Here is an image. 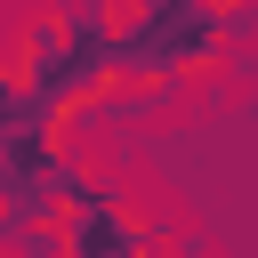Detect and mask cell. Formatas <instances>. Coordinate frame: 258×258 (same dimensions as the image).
Here are the masks:
<instances>
[{
	"mask_svg": "<svg viewBox=\"0 0 258 258\" xmlns=\"http://www.w3.org/2000/svg\"><path fill=\"white\" fill-rule=\"evenodd\" d=\"M113 32H121V0H40V8L16 24L8 64H16L64 121H81V113L121 81Z\"/></svg>",
	"mask_w": 258,
	"mask_h": 258,
	"instance_id": "1",
	"label": "cell"
},
{
	"mask_svg": "<svg viewBox=\"0 0 258 258\" xmlns=\"http://www.w3.org/2000/svg\"><path fill=\"white\" fill-rule=\"evenodd\" d=\"M113 64H121V81L194 89L202 73L234 64V16H226V0H121Z\"/></svg>",
	"mask_w": 258,
	"mask_h": 258,
	"instance_id": "2",
	"label": "cell"
},
{
	"mask_svg": "<svg viewBox=\"0 0 258 258\" xmlns=\"http://www.w3.org/2000/svg\"><path fill=\"white\" fill-rule=\"evenodd\" d=\"M56 242L64 258H137L153 242H177V218L161 202H137L113 169H89L81 194L56 210Z\"/></svg>",
	"mask_w": 258,
	"mask_h": 258,
	"instance_id": "3",
	"label": "cell"
},
{
	"mask_svg": "<svg viewBox=\"0 0 258 258\" xmlns=\"http://www.w3.org/2000/svg\"><path fill=\"white\" fill-rule=\"evenodd\" d=\"M48 129H64V113H56V105H48V97H40V89H32L8 56H0V161H8L16 145L48 137Z\"/></svg>",
	"mask_w": 258,
	"mask_h": 258,
	"instance_id": "4",
	"label": "cell"
},
{
	"mask_svg": "<svg viewBox=\"0 0 258 258\" xmlns=\"http://www.w3.org/2000/svg\"><path fill=\"white\" fill-rule=\"evenodd\" d=\"M169 258H218V250H210V234H185V226H177V242H169Z\"/></svg>",
	"mask_w": 258,
	"mask_h": 258,
	"instance_id": "5",
	"label": "cell"
},
{
	"mask_svg": "<svg viewBox=\"0 0 258 258\" xmlns=\"http://www.w3.org/2000/svg\"><path fill=\"white\" fill-rule=\"evenodd\" d=\"M0 210H8V202H0Z\"/></svg>",
	"mask_w": 258,
	"mask_h": 258,
	"instance_id": "6",
	"label": "cell"
}]
</instances>
